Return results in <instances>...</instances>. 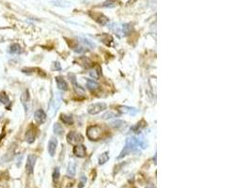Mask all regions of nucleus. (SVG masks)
Listing matches in <instances>:
<instances>
[{
  "label": "nucleus",
  "instance_id": "nucleus-1",
  "mask_svg": "<svg viewBox=\"0 0 251 188\" xmlns=\"http://www.w3.org/2000/svg\"><path fill=\"white\" fill-rule=\"evenodd\" d=\"M139 148H142V149L147 148V144L142 136H132V138H127L125 146L121 151L120 155L118 156V159H122L125 157L126 155L130 154L131 152L137 150Z\"/></svg>",
  "mask_w": 251,
  "mask_h": 188
},
{
  "label": "nucleus",
  "instance_id": "nucleus-2",
  "mask_svg": "<svg viewBox=\"0 0 251 188\" xmlns=\"http://www.w3.org/2000/svg\"><path fill=\"white\" fill-rule=\"evenodd\" d=\"M102 128L99 125H91L87 130V136L91 141H97L102 138Z\"/></svg>",
  "mask_w": 251,
  "mask_h": 188
},
{
  "label": "nucleus",
  "instance_id": "nucleus-3",
  "mask_svg": "<svg viewBox=\"0 0 251 188\" xmlns=\"http://www.w3.org/2000/svg\"><path fill=\"white\" fill-rule=\"evenodd\" d=\"M60 104H61V97H60L59 93H56L55 98L51 101L50 106H49V114H50V116H51V118H53L54 115L57 113L58 107L60 106Z\"/></svg>",
  "mask_w": 251,
  "mask_h": 188
},
{
  "label": "nucleus",
  "instance_id": "nucleus-4",
  "mask_svg": "<svg viewBox=\"0 0 251 188\" xmlns=\"http://www.w3.org/2000/svg\"><path fill=\"white\" fill-rule=\"evenodd\" d=\"M67 141H68L70 144L72 145H78L81 144L84 141V138L81 134H78L76 132H70L68 134H67Z\"/></svg>",
  "mask_w": 251,
  "mask_h": 188
},
{
  "label": "nucleus",
  "instance_id": "nucleus-5",
  "mask_svg": "<svg viewBox=\"0 0 251 188\" xmlns=\"http://www.w3.org/2000/svg\"><path fill=\"white\" fill-rule=\"evenodd\" d=\"M106 109V105L105 102H97V104L90 105L88 107V112L90 115H97Z\"/></svg>",
  "mask_w": 251,
  "mask_h": 188
},
{
  "label": "nucleus",
  "instance_id": "nucleus-6",
  "mask_svg": "<svg viewBox=\"0 0 251 188\" xmlns=\"http://www.w3.org/2000/svg\"><path fill=\"white\" fill-rule=\"evenodd\" d=\"M37 161V156L35 154H29L27 156V160H26V169L27 174H32L33 170H34V166Z\"/></svg>",
  "mask_w": 251,
  "mask_h": 188
},
{
  "label": "nucleus",
  "instance_id": "nucleus-7",
  "mask_svg": "<svg viewBox=\"0 0 251 188\" xmlns=\"http://www.w3.org/2000/svg\"><path fill=\"white\" fill-rule=\"evenodd\" d=\"M74 155L79 157V158H83L85 157L86 154H87V149L86 147L82 145V144H78V145H75L74 148Z\"/></svg>",
  "mask_w": 251,
  "mask_h": 188
},
{
  "label": "nucleus",
  "instance_id": "nucleus-8",
  "mask_svg": "<svg viewBox=\"0 0 251 188\" xmlns=\"http://www.w3.org/2000/svg\"><path fill=\"white\" fill-rule=\"evenodd\" d=\"M36 135H37V132L35 130L34 127H30L26 133V136H25V138H26V141L27 143H33L35 141V138H36Z\"/></svg>",
  "mask_w": 251,
  "mask_h": 188
},
{
  "label": "nucleus",
  "instance_id": "nucleus-9",
  "mask_svg": "<svg viewBox=\"0 0 251 188\" xmlns=\"http://www.w3.org/2000/svg\"><path fill=\"white\" fill-rule=\"evenodd\" d=\"M34 118L38 124H42L46 121V114L42 109H38L34 113Z\"/></svg>",
  "mask_w": 251,
  "mask_h": 188
},
{
  "label": "nucleus",
  "instance_id": "nucleus-10",
  "mask_svg": "<svg viewBox=\"0 0 251 188\" xmlns=\"http://www.w3.org/2000/svg\"><path fill=\"white\" fill-rule=\"evenodd\" d=\"M118 110L122 114H129L131 116H135L136 114L138 113V109L135 107H131V106H120L118 107Z\"/></svg>",
  "mask_w": 251,
  "mask_h": 188
},
{
  "label": "nucleus",
  "instance_id": "nucleus-11",
  "mask_svg": "<svg viewBox=\"0 0 251 188\" xmlns=\"http://www.w3.org/2000/svg\"><path fill=\"white\" fill-rule=\"evenodd\" d=\"M92 17H93V19H95V21H97L100 25H102V26H106L109 21L107 17L102 13H93Z\"/></svg>",
  "mask_w": 251,
  "mask_h": 188
},
{
  "label": "nucleus",
  "instance_id": "nucleus-12",
  "mask_svg": "<svg viewBox=\"0 0 251 188\" xmlns=\"http://www.w3.org/2000/svg\"><path fill=\"white\" fill-rule=\"evenodd\" d=\"M57 147H58V140L55 138L50 139V141L48 143V152H49V154L51 155V156L55 155Z\"/></svg>",
  "mask_w": 251,
  "mask_h": 188
},
{
  "label": "nucleus",
  "instance_id": "nucleus-13",
  "mask_svg": "<svg viewBox=\"0 0 251 188\" xmlns=\"http://www.w3.org/2000/svg\"><path fill=\"white\" fill-rule=\"evenodd\" d=\"M56 82H57V86L58 88L60 90H63V91H66L68 90V84L67 82L60 76H57L56 77Z\"/></svg>",
  "mask_w": 251,
  "mask_h": 188
},
{
  "label": "nucleus",
  "instance_id": "nucleus-14",
  "mask_svg": "<svg viewBox=\"0 0 251 188\" xmlns=\"http://www.w3.org/2000/svg\"><path fill=\"white\" fill-rule=\"evenodd\" d=\"M22 52H23V50L18 43H12L9 47V53H10V54L18 55V54H21Z\"/></svg>",
  "mask_w": 251,
  "mask_h": 188
},
{
  "label": "nucleus",
  "instance_id": "nucleus-15",
  "mask_svg": "<svg viewBox=\"0 0 251 188\" xmlns=\"http://www.w3.org/2000/svg\"><path fill=\"white\" fill-rule=\"evenodd\" d=\"M90 75L93 79H96V80L100 79V77H101V68H100L99 66L93 67V69H91L90 72Z\"/></svg>",
  "mask_w": 251,
  "mask_h": 188
},
{
  "label": "nucleus",
  "instance_id": "nucleus-16",
  "mask_svg": "<svg viewBox=\"0 0 251 188\" xmlns=\"http://www.w3.org/2000/svg\"><path fill=\"white\" fill-rule=\"evenodd\" d=\"M29 99H30V97H29V92H28L27 90H26L22 93V95H21V102H22L23 106H24L25 108H26V111H27V104L29 102Z\"/></svg>",
  "mask_w": 251,
  "mask_h": 188
},
{
  "label": "nucleus",
  "instance_id": "nucleus-17",
  "mask_svg": "<svg viewBox=\"0 0 251 188\" xmlns=\"http://www.w3.org/2000/svg\"><path fill=\"white\" fill-rule=\"evenodd\" d=\"M72 81H73V85H74V90H75V92L77 93V94H79V95H82V96H85L86 95V91H85V90H84L80 85H78L77 83H76V81H75V77L74 76V78L72 79Z\"/></svg>",
  "mask_w": 251,
  "mask_h": 188
},
{
  "label": "nucleus",
  "instance_id": "nucleus-18",
  "mask_svg": "<svg viewBox=\"0 0 251 188\" xmlns=\"http://www.w3.org/2000/svg\"><path fill=\"white\" fill-rule=\"evenodd\" d=\"M75 172H76V164L74 161H72L69 163L68 167H67V174L70 177H74L75 175Z\"/></svg>",
  "mask_w": 251,
  "mask_h": 188
},
{
  "label": "nucleus",
  "instance_id": "nucleus-19",
  "mask_svg": "<svg viewBox=\"0 0 251 188\" xmlns=\"http://www.w3.org/2000/svg\"><path fill=\"white\" fill-rule=\"evenodd\" d=\"M78 62L80 63V65H82L83 67H85L87 68V69H89V68H90L92 66V62L91 60L87 58V57H82L78 59Z\"/></svg>",
  "mask_w": 251,
  "mask_h": 188
},
{
  "label": "nucleus",
  "instance_id": "nucleus-20",
  "mask_svg": "<svg viewBox=\"0 0 251 188\" xmlns=\"http://www.w3.org/2000/svg\"><path fill=\"white\" fill-rule=\"evenodd\" d=\"M87 87H88L89 90L94 91V90H97L100 88V85L96 81H94L93 79H88L87 80Z\"/></svg>",
  "mask_w": 251,
  "mask_h": 188
},
{
  "label": "nucleus",
  "instance_id": "nucleus-21",
  "mask_svg": "<svg viewBox=\"0 0 251 188\" xmlns=\"http://www.w3.org/2000/svg\"><path fill=\"white\" fill-rule=\"evenodd\" d=\"M60 119L61 122L67 125H72L74 123V118L73 117L71 116H68V115H65V114H61L60 115Z\"/></svg>",
  "mask_w": 251,
  "mask_h": 188
},
{
  "label": "nucleus",
  "instance_id": "nucleus-22",
  "mask_svg": "<svg viewBox=\"0 0 251 188\" xmlns=\"http://www.w3.org/2000/svg\"><path fill=\"white\" fill-rule=\"evenodd\" d=\"M108 160H109V152H108V151H106V152L102 153V154L99 156L98 163H99V165H104V164H106Z\"/></svg>",
  "mask_w": 251,
  "mask_h": 188
},
{
  "label": "nucleus",
  "instance_id": "nucleus-23",
  "mask_svg": "<svg viewBox=\"0 0 251 188\" xmlns=\"http://www.w3.org/2000/svg\"><path fill=\"white\" fill-rule=\"evenodd\" d=\"M122 31L123 35L127 36V35H129V34H131V32L133 31V26L130 24H124L122 26Z\"/></svg>",
  "mask_w": 251,
  "mask_h": 188
},
{
  "label": "nucleus",
  "instance_id": "nucleus-24",
  "mask_svg": "<svg viewBox=\"0 0 251 188\" xmlns=\"http://www.w3.org/2000/svg\"><path fill=\"white\" fill-rule=\"evenodd\" d=\"M53 130H54L55 134H57V135H62V134H63V133H64V129H63V127L61 126V124H59V123H58V122L54 124V126H53Z\"/></svg>",
  "mask_w": 251,
  "mask_h": 188
},
{
  "label": "nucleus",
  "instance_id": "nucleus-25",
  "mask_svg": "<svg viewBox=\"0 0 251 188\" xmlns=\"http://www.w3.org/2000/svg\"><path fill=\"white\" fill-rule=\"evenodd\" d=\"M99 39L107 45H109L110 42H113V38L110 35H107V34H102V35L99 37Z\"/></svg>",
  "mask_w": 251,
  "mask_h": 188
},
{
  "label": "nucleus",
  "instance_id": "nucleus-26",
  "mask_svg": "<svg viewBox=\"0 0 251 188\" xmlns=\"http://www.w3.org/2000/svg\"><path fill=\"white\" fill-rule=\"evenodd\" d=\"M0 102H1L3 105H8L10 102V99H9L8 95L5 92L0 93Z\"/></svg>",
  "mask_w": 251,
  "mask_h": 188
},
{
  "label": "nucleus",
  "instance_id": "nucleus-27",
  "mask_svg": "<svg viewBox=\"0 0 251 188\" xmlns=\"http://www.w3.org/2000/svg\"><path fill=\"white\" fill-rule=\"evenodd\" d=\"M102 6L105 8H114L117 6V1L116 0H107Z\"/></svg>",
  "mask_w": 251,
  "mask_h": 188
},
{
  "label": "nucleus",
  "instance_id": "nucleus-28",
  "mask_svg": "<svg viewBox=\"0 0 251 188\" xmlns=\"http://www.w3.org/2000/svg\"><path fill=\"white\" fill-rule=\"evenodd\" d=\"M60 177V171H59V168L58 167H56L55 170H54V172H53V181L54 182H57L58 181Z\"/></svg>",
  "mask_w": 251,
  "mask_h": 188
},
{
  "label": "nucleus",
  "instance_id": "nucleus-29",
  "mask_svg": "<svg viewBox=\"0 0 251 188\" xmlns=\"http://www.w3.org/2000/svg\"><path fill=\"white\" fill-rule=\"evenodd\" d=\"M115 117H118V115H117L116 113H114V112H112V111H108V112H106V114L103 115L104 119H108V118H115Z\"/></svg>",
  "mask_w": 251,
  "mask_h": 188
},
{
  "label": "nucleus",
  "instance_id": "nucleus-30",
  "mask_svg": "<svg viewBox=\"0 0 251 188\" xmlns=\"http://www.w3.org/2000/svg\"><path fill=\"white\" fill-rule=\"evenodd\" d=\"M124 125H125V122H122V121H116V122L111 123V126H113L114 128H120V127H122Z\"/></svg>",
  "mask_w": 251,
  "mask_h": 188
},
{
  "label": "nucleus",
  "instance_id": "nucleus-31",
  "mask_svg": "<svg viewBox=\"0 0 251 188\" xmlns=\"http://www.w3.org/2000/svg\"><path fill=\"white\" fill-rule=\"evenodd\" d=\"M86 182H87V178L83 175V176L80 178V183H79L80 185H79V188H83L84 185H85V183H86Z\"/></svg>",
  "mask_w": 251,
  "mask_h": 188
},
{
  "label": "nucleus",
  "instance_id": "nucleus-32",
  "mask_svg": "<svg viewBox=\"0 0 251 188\" xmlns=\"http://www.w3.org/2000/svg\"><path fill=\"white\" fill-rule=\"evenodd\" d=\"M83 42L85 44H87V45H89L90 47H95V44L93 42H90L89 40H87V39H83Z\"/></svg>",
  "mask_w": 251,
  "mask_h": 188
},
{
  "label": "nucleus",
  "instance_id": "nucleus-33",
  "mask_svg": "<svg viewBox=\"0 0 251 188\" xmlns=\"http://www.w3.org/2000/svg\"><path fill=\"white\" fill-rule=\"evenodd\" d=\"M54 69L58 70V71L61 70V66H60V64L58 62H54Z\"/></svg>",
  "mask_w": 251,
  "mask_h": 188
}]
</instances>
